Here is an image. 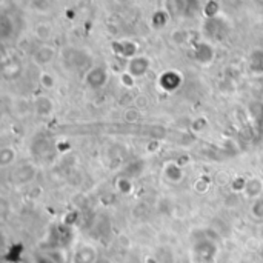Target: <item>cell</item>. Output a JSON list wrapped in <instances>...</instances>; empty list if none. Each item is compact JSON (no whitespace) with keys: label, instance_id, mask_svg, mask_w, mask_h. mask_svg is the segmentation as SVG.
Returning <instances> with one entry per match:
<instances>
[{"label":"cell","instance_id":"obj_1","mask_svg":"<svg viewBox=\"0 0 263 263\" xmlns=\"http://www.w3.org/2000/svg\"><path fill=\"white\" fill-rule=\"evenodd\" d=\"M35 263H55L54 260H51L49 257H46V256H39L37 257V262Z\"/></svg>","mask_w":263,"mask_h":263}]
</instances>
